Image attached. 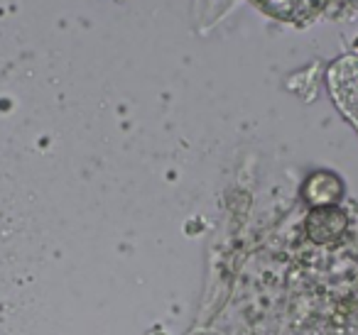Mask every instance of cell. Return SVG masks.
Here are the masks:
<instances>
[{"mask_svg":"<svg viewBox=\"0 0 358 335\" xmlns=\"http://www.w3.org/2000/svg\"><path fill=\"white\" fill-rule=\"evenodd\" d=\"M329 89L341 110L358 123V59L343 57L329 69Z\"/></svg>","mask_w":358,"mask_h":335,"instance_id":"1","label":"cell"},{"mask_svg":"<svg viewBox=\"0 0 358 335\" xmlns=\"http://www.w3.org/2000/svg\"><path fill=\"white\" fill-rule=\"evenodd\" d=\"M307 225H309V235H312L314 240H331V237H336L338 232L343 230V225H346V216L331 206L317 208V211L309 216Z\"/></svg>","mask_w":358,"mask_h":335,"instance_id":"2","label":"cell"},{"mask_svg":"<svg viewBox=\"0 0 358 335\" xmlns=\"http://www.w3.org/2000/svg\"><path fill=\"white\" fill-rule=\"evenodd\" d=\"M265 10H270V15L287 17V20H297L302 13L314 10L317 0H258Z\"/></svg>","mask_w":358,"mask_h":335,"instance_id":"3","label":"cell"},{"mask_svg":"<svg viewBox=\"0 0 358 335\" xmlns=\"http://www.w3.org/2000/svg\"><path fill=\"white\" fill-rule=\"evenodd\" d=\"M309 184H312V186H319V191H304V193H307L309 201L319 203V206H322V203L336 201L338 191H341V188H338V181L334 177H329V181H327V174H317V177L309 179Z\"/></svg>","mask_w":358,"mask_h":335,"instance_id":"4","label":"cell"},{"mask_svg":"<svg viewBox=\"0 0 358 335\" xmlns=\"http://www.w3.org/2000/svg\"><path fill=\"white\" fill-rule=\"evenodd\" d=\"M356 45H358V40H356Z\"/></svg>","mask_w":358,"mask_h":335,"instance_id":"5","label":"cell"}]
</instances>
